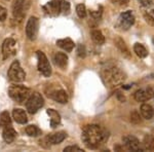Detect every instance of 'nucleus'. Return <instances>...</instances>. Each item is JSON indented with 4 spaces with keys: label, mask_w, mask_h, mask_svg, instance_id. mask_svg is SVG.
I'll return each instance as SVG.
<instances>
[{
    "label": "nucleus",
    "mask_w": 154,
    "mask_h": 152,
    "mask_svg": "<svg viewBox=\"0 0 154 152\" xmlns=\"http://www.w3.org/2000/svg\"><path fill=\"white\" fill-rule=\"evenodd\" d=\"M81 138L88 148L95 149L108 139V134L98 124H89L83 129Z\"/></svg>",
    "instance_id": "nucleus-1"
},
{
    "label": "nucleus",
    "mask_w": 154,
    "mask_h": 152,
    "mask_svg": "<svg viewBox=\"0 0 154 152\" xmlns=\"http://www.w3.org/2000/svg\"><path fill=\"white\" fill-rule=\"evenodd\" d=\"M102 80L106 84V86L110 88H116L121 84L125 79V75L122 71L115 66H110L104 68L101 73Z\"/></svg>",
    "instance_id": "nucleus-2"
},
{
    "label": "nucleus",
    "mask_w": 154,
    "mask_h": 152,
    "mask_svg": "<svg viewBox=\"0 0 154 152\" xmlns=\"http://www.w3.org/2000/svg\"><path fill=\"white\" fill-rule=\"evenodd\" d=\"M8 95L14 101L22 104L28 100L31 95V91L30 88H25L23 85H11L8 88Z\"/></svg>",
    "instance_id": "nucleus-3"
},
{
    "label": "nucleus",
    "mask_w": 154,
    "mask_h": 152,
    "mask_svg": "<svg viewBox=\"0 0 154 152\" xmlns=\"http://www.w3.org/2000/svg\"><path fill=\"white\" fill-rule=\"evenodd\" d=\"M44 105L43 97L39 93H33L30 95L28 100L26 101V108L30 114H34Z\"/></svg>",
    "instance_id": "nucleus-4"
},
{
    "label": "nucleus",
    "mask_w": 154,
    "mask_h": 152,
    "mask_svg": "<svg viewBox=\"0 0 154 152\" xmlns=\"http://www.w3.org/2000/svg\"><path fill=\"white\" fill-rule=\"evenodd\" d=\"M8 79L12 82H23L26 78V73L22 69L19 61H14L7 72Z\"/></svg>",
    "instance_id": "nucleus-5"
},
{
    "label": "nucleus",
    "mask_w": 154,
    "mask_h": 152,
    "mask_svg": "<svg viewBox=\"0 0 154 152\" xmlns=\"http://www.w3.org/2000/svg\"><path fill=\"white\" fill-rule=\"evenodd\" d=\"M36 56H37V61H38V70L39 72H41V74L45 77H49L51 74V64H49V61L48 59L46 58L45 54L43 51H38L36 53Z\"/></svg>",
    "instance_id": "nucleus-6"
},
{
    "label": "nucleus",
    "mask_w": 154,
    "mask_h": 152,
    "mask_svg": "<svg viewBox=\"0 0 154 152\" xmlns=\"http://www.w3.org/2000/svg\"><path fill=\"white\" fill-rule=\"evenodd\" d=\"M134 23H135V16H134L131 11L122 12L118 19V26L123 31H126V30L130 29L134 25Z\"/></svg>",
    "instance_id": "nucleus-7"
},
{
    "label": "nucleus",
    "mask_w": 154,
    "mask_h": 152,
    "mask_svg": "<svg viewBox=\"0 0 154 152\" xmlns=\"http://www.w3.org/2000/svg\"><path fill=\"white\" fill-rule=\"evenodd\" d=\"M38 27H39V21L36 17H31L26 26V34L27 37L30 40H35L37 34H38Z\"/></svg>",
    "instance_id": "nucleus-8"
},
{
    "label": "nucleus",
    "mask_w": 154,
    "mask_h": 152,
    "mask_svg": "<svg viewBox=\"0 0 154 152\" xmlns=\"http://www.w3.org/2000/svg\"><path fill=\"white\" fill-rule=\"evenodd\" d=\"M16 53V41L12 38H7L3 41L2 44V54H3V60H6L14 56Z\"/></svg>",
    "instance_id": "nucleus-9"
},
{
    "label": "nucleus",
    "mask_w": 154,
    "mask_h": 152,
    "mask_svg": "<svg viewBox=\"0 0 154 152\" xmlns=\"http://www.w3.org/2000/svg\"><path fill=\"white\" fill-rule=\"evenodd\" d=\"M123 145L130 151H142L140 146V142L134 136H125L122 138Z\"/></svg>",
    "instance_id": "nucleus-10"
},
{
    "label": "nucleus",
    "mask_w": 154,
    "mask_h": 152,
    "mask_svg": "<svg viewBox=\"0 0 154 152\" xmlns=\"http://www.w3.org/2000/svg\"><path fill=\"white\" fill-rule=\"evenodd\" d=\"M43 9L49 16H58L61 12V0H51L43 6Z\"/></svg>",
    "instance_id": "nucleus-11"
},
{
    "label": "nucleus",
    "mask_w": 154,
    "mask_h": 152,
    "mask_svg": "<svg viewBox=\"0 0 154 152\" xmlns=\"http://www.w3.org/2000/svg\"><path fill=\"white\" fill-rule=\"evenodd\" d=\"M26 0H14L12 4V14L16 19H23L26 11Z\"/></svg>",
    "instance_id": "nucleus-12"
},
{
    "label": "nucleus",
    "mask_w": 154,
    "mask_h": 152,
    "mask_svg": "<svg viewBox=\"0 0 154 152\" xmlns=\"http://www.w3.org/2000/svg\"><path fill=\"white\" fill-rule=\"evenodd\" d=\"M154 96V92L152 88H141L135 93V100L137 102H146L150 100Z\"/></svg>",
    "instance_id": "nucleus-13"
},
{
    "label": "nucleus",
    "mask_w": 154,
    "mask_h": 152,
    "mask_svg": "<svg viewBox=\"0 0 154 152\" xmlns=\"http://www.w3.org/2000/svg\"><path fill=\"white\" fill-rule=\"evenodd\" d=\"M48 95L49 98H51L60 104H66L68 102V96H67V93L64 89H54Z\"/></svg>",
    "instance_id": "nucleus-14"
},
{
    "label": "nucleus",
    "mask_w": 154,
    "mask_h": 152,
    "mask_svg": "<svg viewBox=\"0 0 154 152\" xmlns=\"http://www.w3.org/2000/svg\"><path fill=\"white\" fill-rule=\"evenodd\" d=\"M67 134L65 132H58V133H54L48 136L45 138V141H48V144H53V145H56V144H60L62 143L64 140L66 139Z\"/></svg>",
    "instance_id": "nucleus-15"
},
{
    "label": "nucleus",
    "mask_w": 154,
    "mask_h": 152,
    "mask_svg": "<svg viewBox=\"0 0 154 152\" xmlns=\"http://www.w3.org/2000/svg\"><path fill=\"white\" fill-rule=\"evenodd\" d=\"M17 132L14 128H11V126H7L4 128L3 133H2V137H3V140L6 142V143H12L14 141L17 137Z\"/></svg>",
    "instance_id": "nucleus-16"
},
{
    "label": "nucleus",
    "mask_w": 154,
    "mask_h": 152,
    "mask_svg": "<svg viewBox=\"0 0 154 152\" xmlns=\"http://www.w3.org/2000/svg\"><path fill=\"white\" fill-rule=\"evenodd\" d=\"M12 117L16 120V123H18L20 124H25L28 121V117H27V114L25 110L20 108H16L12 111Z\"/></svg>",
    "instance_id": "nucleus-17"
},
{
    "label": "nucleus",
    "mask_w": 154,
    "mask_h": 152,
    "mask_svg": "<svg viewBox=\"0 0 154 152\" xmlns=\"http://www.w3.org/2000/svg\"><path fill=\"white\" fill-rule=\"evenodd\" d=\"M54 61L57 66L62 69H65L68 65V56L64 53H57L54 56Z\"/></svg>",
    "instance_id": "nucleus-18"
},
{
    "label": "nucleus",
    "mask_w": 154,
    "mask_h": 152,
    "mask_svg": "<svg viewBox=\"0 0 154 152\" xmlns=\"http://www.w3.org/2000/svg\"><path fill=\"white\" fill-rule=\"evenodd\" d=\"M57 45L60 46L61 48H63L64 51L70 53V51H73L75 44H74V42L72 41L70 38H64V39H59V40L57 41Z\"/></svg>",
    "instance_id": "nucleus-19"
},
{
    "label": "nucleus",
    "mask_w": 154,
    "mask_h": 152,
    "mask_svg": "<svg viewBox=\"0 0 154 152\" xmlns=\"http://www.w3.org/2000/svg\"><path fill=\"white\" fill-rule=\"evenodd\" d=\"M141 114L145 119H151L154 116V109L152 108V106L149 105V104H142L141 106Z\"/></svg>",
    "instance_id": "nucleus-20"
},
{
    "label": "nucleus",
    "mask_w": 154,
    "mask_h": 152,
    "mask_svg": "<svg viewBox=\"0 0 154 152\" xmlns=\"http://www.w3.org/2000/svg\"><path fill=\"white\" fill-rule=\"evenodd\" d=\"M115 44H116V46L119 48V51H121V54H122L125 58H128V59L131 58L130 49L128 48V46H126V44L125 43V41H123L122 39L119 38V37H118V38H116L115 39Z\"/></svg>",
    "instance_id": "nucleus-21"
},
{
    "label": "nucleus",
    "mask_w": 154,
    "mask_h": 152,
    "mask_svg": "<svg viewBox=\"0 0 154 152\" xmlns=\"http://www.w3.org/2000/svg\"><path fill=\"white\" fill-rule=\"evenodd\" d=\"M48 114L51 117V128H56L61 123V115L54 109H48Z\"/></svg>",
    "instance_id": "nucleus-22"
},
{
    "label": "nucleus",
    "mask_w": 154,
    "mask_h": 152,
    "mask_svg": "<svg viewBox=\"0 0 154 152\" xmlns=\"http://www.w3.org/2000/svg\"><path fill=\"white\" fill-rule=\"evenodd\" d=\"M91 39L95 43L99 44V45L104 44V42H105V37H104L100 30H93L91 31Z\"/></svg>",
    "instance_id": "nucleus-23"
},
{
    "label": "nucleus",
    "mask_w": 154,
    "mask_h": 152,
    "mask_svg": "<svg viewBox=\"0 0 154 152\" xmlns=\"http://www.w3.org/2000/svg\"><path fill=\"white\" fill-rule=\"evenodd\" d=\"M134 51H135L139 58H146L148 56V51L141 43H135V45H134Z\"/></svg>",
    "instance_id": "nucleus-24"
},
{
    "label": "nucleus",
    "mask_w": 154,
    "mask_h": 152,
    "mask_svg": "<svg viewBox=\"0 0 154 152\" xmlns=\"http://www.w3.org/2000/svg\"><path fill=\"white\" fill-rule=\"evenodd\" d=\"M11 118L8 111H3L0 114V126L1 128H5L7 126H11Z\"/></svg>",
    "instance_id": "nucleus-25"
},
{
    "label": "nucleus",
    "mask_w": 154,
    "mask_h": 152,
    "mask_svg": "<svg viewBox=\"0 0 154 152\" xmlns=\"http://www.w3.org/2000/svg\"><path fill=\"white\" fill-rule=\"evenodd\" d=\"M26 133L30 137H38L41 135V129L36 126H28L26 128Z\"/></svg>",
    "instance_id": "nucleus-26"
},
{
    "label": "nucleus",
    "mask_w": 154,
    "mask_h": 152,
    "mask_svg": "<svg viewBox=\"0 0 154 152\" xmlns=\"http://www.w3.org/2000/svg\"><path fill=\"white\" fill-rule=\"evenodd\" d=\"M144 146L147 150H150V151H153L154 150V137L151 136V135H147L145 136L144 138Z\"/></svg>",
    "instance_id": "nucleus-27"
},
{
    "label": "nucleus",
    "mask_w": 154,
    "mask_h": 152,
    "mask_svg": "<svg viewBox=\"0 0 154 152\" xmlns=\"http://www.w3.org/2000/svg\"><path fill=\"white\" fill-rule=\"evenodd\" d=\"M76 12H77V16L80 19L85 18V16H86L85 5H84V4H78V5L76 6Z\"/></svg>",
    "instance_id": "nucleus-28"
},
{
    "label": "nucleus",
    "mask_w": 154,
    "mask_h": 152,
    "mask_svg": "<svg viewBox=\"0 0 154 152\" xmlns=\"http://www.w3.org/2000/svg\"><path fill=\"white\" fill-rule=\"evenodd\" d=\"M61 11H63V14H65L70 12V3L67 0H61Z\"/></svg>",
    "instance_id": "nucleus-29"
},
{
    "label": "nucleus",
    "mask_w": 154,
    "mask_h": 152,
    "mask_svg": "<svg viewBox=\"0 0 154 152\" xmlns=\"http://www.w3.org/2000/svg\"><path fill=\"white\" fill-rule=\"evenodd\" d=\"M131 123H139L141 121L140 114H139L137 111L131 112Z\"/></svg>",
    "instance_id": "nucleus-30"
},
{
    "label": "nucleus",
    "mask_w": 154,
    "mask_h": 152,
    "mask_svg": "<svg viewBox=\"0 0 154 152\" xmlns=\"http://www.w3.org/2000/svg\"><path fill=\"white\" fill-rule=\"evenodd\" d=\"M77 54H78L80 58H84L85 54H86L85 46L82 45V44H79L78 47H77Z\"/></svg>",
    "instance_id": "nucleus-31"
},
{
    "label": "nucleus",
    "mask_w": 154,
    "mask_h": 152,
    "mask_svg": "<svg viewBox=\"0 0 154 152\" xmlns=\"http://www.w3.org/2000/svg\"><path fill=\"white\" fill-rule=\"evenodd\" d=\"M144 19H145L146 23H147L148 25L154 27V18L151 16V14H149L148 12H145V14H144Z\"/></svg>",
    "instance_id": "nucleus-32"
},
{
    "label": "nucleus",
    "mask_w": 154,
    "mask_h": 152,
    "mask_svg": "<svg viewBox=\"0 0 154 152\" xmlns=\"http://www.w3.org/2000/svg\"><path fill=\"white\" fill-rule=\"evenodd\" d=\"M6 17H7V11H6V8H4L3 6L0 5V21L4 22L6 20Z\"/></svg>",
    "instance_id": "nucleus-33"
},
{
    "label": "nucleus",
    "mask_w": 154,
    "mask_h": 152,
    "mask_svg": "<svg viewBox=\"0 0 154 152\" xmlns=\"http://www.w3.org/2000/svg\"><path fill=\"white\" fill-rule=\"evenodd\" d=\"M64 151L65 152H81V151H83L81 148H79L78 146H68V147H66L65 149H64Z\"/></svg>",
    "instance_id": "nucleus-34"
},
{
    "label": "nucleus",
    "mask_w": 154,
    "mask_h": 152,
    "mask_svg": "<svg viewBox=\"0 0 154 152\" xmlns=\"http://www.w3.org/2000/svg\"><path fill=\"white\" fill-rule=\"evenodd\" d=\"M139 2H140V4L144 7H149L152 5V0H138Z\"/></svg>",
    "instance_id": "nucleus-35"
},
{
    "label": "nucleus",
    "mask_w": 154,
    "mask_h": 152,
    "mask_svg": "<svg viewBox=\"0 0 154 152\" xmlns=\"http://www.w3.org/2000/svg\"><path fill=\"white\" fill-rule=\"evenodd\" d=\"M91 16L93 17L94 19H100L102 16V11H91Z\"/></svg>",
    "instance_id": "nucleus-36"
},
{
    "label": "nucleus",
    "mask_w": 154,
    "mask_h": 152,
    "mask_svg": "<svg viewBox=\"0 0 154 152\" xmlns=\"http://www.w3.org/2000/svg\"><path fill=\"white\" fill-rule=\"evenodd\" d=\"M114 4H120V5H123L128 2V0H111Z\"/></svg>",
    "instance_id": "nucleus-37"
},
{
    "label": "nucleus",
    "mask_w": 154,
    "mask_h": 152,
    "mask_svg": "<svg viewBox=\"0 0 154 152\" xmlns=\"http://www.w3.org/2000/svg\"><path fill=\"white\" fill-rule=\"evenodd\" d=\"M152 14H154V9H153V11H152Z\"/></svg>",
    "instance_id": "nucleus-38"
}]
</instances>
